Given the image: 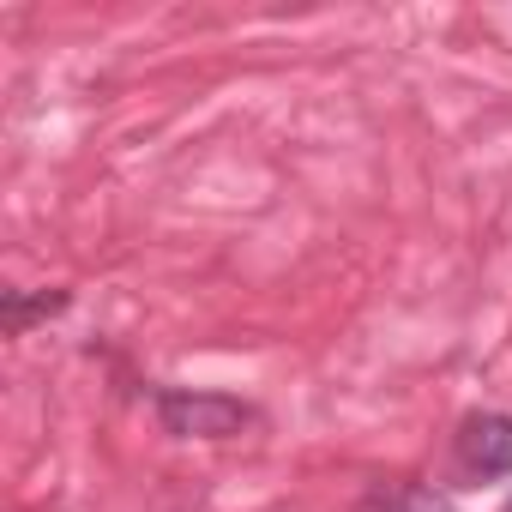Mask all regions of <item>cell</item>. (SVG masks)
I'll return each mask as SVG.
<instances>
[{
  "label": "cell",
  "instance_id": "1",
  "mask_svg": "<svg viewBox=\"0 0 512 512\" xmlns=\"http://www.w3.org/2000/svg\"><path fill=\"white\" fill-rule=\"evenodd\" d=\"M157 422L181 440H229L253 422V410L229 392H187V386H169L157 392Z\"/></svg>",
  "mask_w": 512,
  "mask_h": 512
},
{
  "label": "cell",
  "instance_id": "2",
  "mask_svg": "<svg viewBox=\"0 0 512 512\" xmlns=\"http://www.w3.org/2000/svg\"><path fill=\"white\" fill-rule=\"evenodd\" d=\"M458 452L476 476H506L512 470V416H470L458 434Z\"/></svg>",
  "mask_w": 512,
  "mask_h": 512
},
{
  "label": "cell",
  "instance_id": "3",
  "mask_svg": "<svg viewBox=\"0 0 512 512\" xmlns=\"http://www.w3.org/2000/svg\"><path fill=\"white\" fill-rule=\"evenodd\" d=\"M362 512H458L446 494L434 488H416V482H392V488H374L362 500Z\"/></svg>",
  "mask_w": 512,
  "mask_h": 512
},
{
  "label": "cell",
  "instance_id": "4",
  "mask_svg": "<svg viewBox=\"0 0 512 512\" xmlns=\"http://www.w3.org/2000/svg\"><path fill=\"white\" fill-rule=\"evenodd\" d=\"M55 308H67V296H31V302H25V290H7V338H19L25 320L55 314Z\"/></svg>",
  "mask_w": 512,
  "mask_h": 512
},
{
  "label": "cell",
  "instance_id": "5",
  "mask_svg": "<svg viewBox=\"0 0 512 512\" xmlns=\"http://www.w3.org/2000/svg\"><path fill=\"white\" fill-rule=\"evenodd\" d=\"M506 512H512V500H506Z\"/></svg>",
  "mask_w": 512,
  "mask_h": 512
}]
</instances>
